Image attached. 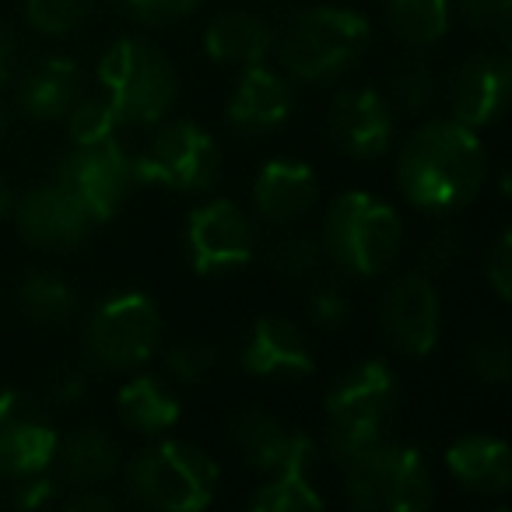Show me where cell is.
Segmentation results:
<instances>
[{
    "label": "cell",
    "mask_w": 512,
    "mask_h": 512,
    "mask_svg": "<svg viewBox=\"0 0 512 512\" xmlns=\"http://www.w3.org/2000/svg\"><path fill=\"white\" fill-rule=\"evenodd\" d=\"M8 207H11V190H8V183L0 179V214L8 211Z\"/></svg>",
    "instance_id": "ee69618b"
},
{
    "label": "cell",
    "mask_w": 512,
    "mask_h": 512,
    "mask_svg": "<svg viewBox=\"0 0 512 512\" xmlns=\"http://www.w3.org/2000/svg\"><path fill=\"white\" fill-rule=\"evenodd\" d=\"M369 46V22L348 8L302 11L281 39V64L302 81H327L348 71Z\"/></svg>",
    "instance_id": "8992f818"
},
{
    "label": "cell",
    "mask_w": 512,
    "mask_h": 512,
    "mask_svg": "<svg viewBox=\"0 0 512 512\" xmlns=\"http://www.w3.org/2000/svg\"><path fill=\"white\" fill-rule=\"evenodd\" d=\"M67 509H113V498H102V495H74V498H64Z\"/></svg>",
    "instance_id": "b9f144b4"
},
{
    "label": "cell",
    "mask_w": 512,
    "mask_h": 512,
    "mask_svg": "<svg viewBox=\"0 0 512 512\" xmlns=\"http://www.w3.org/2000/svg\"><path fill=\"white\" fill-rule=\"evenodd\" d=\"M218 144L207 130L190 120H176L151 137L148 151L130 162L134 179L165 190H207L218 176Z\"/></svg>",
    "instance_id": "ba28073f"
},
{
    "label": "cell",
    "mask_w": 512,
    "mask_h": 512,
    "mask_svg": "<svg viewBox=\"0 0 512 512\" xmlns=\"http://www.w3.org/2000/svg\"><path fill=\"white\" fill-rule=\"evenodd\" d=\"M320 197V183H316V172L302 162H267L256 176L253 200L256 211L271 221H295L309 211Z\"/></svg>",
    "instance_id": "ffe728a7"
},
{
    "label": "cell",
    "mask_w": 512,
    "mask_h": 512,
    "mask_svg": "<svg viewBox=\"0 0 512 512\" xmlns=\"http://www.w3.org/2000/svg\"><path fill=\"white\" fill-rule=\"evenodd\" d=\"M81 390H85V383H81L78 376H67L64 383L57 386V400L60 404H74V400L81 397Z\"/></svg>",
    "instance_id": "7bdbcfd3"
},
{
    "label": "cell",
    "mask_w": 512,
    "mask_h": 512,
    "mask_svg": "<svg viewBox=\"0 0 512 512\" xmlns=\"http://www.w3.org/2000/svg\"><path fill=\"white\" fill-rule=\"evenodd\" d=\"M400 218L390 204L372 193H344L327 214L323 228V249L341 271L372 278L386 271L400 249Z\"/></svg>",
    "instance_id": "7a4b0ae2"
},
{
    "label": "cell",
    "mask_w": 512,
    "mask_h": 512,
    "mask_svg": "<svg viewBox=\"0 0 512 512\" xmlns=\"http://www.w3.org/2000/svg\"><path fill=\"white\" fill-rule=\"evenodd\" d=\"M92 214L78 204L74 193H67L60 183L39 186L36 193L22 200L18 207V228L32 246L43 249H67L81 242L92 228Z\"/></svg>",
    "instance_id": "9a60e30c"
},
{
    "label": "cell",
    "mask_w": 512,
    "mask_h": 512,
    "mask_svg": "<svg viewBox=\"0 0 512 512\" xmlns=\"http://www.w3.org/2000/svg\"><path fill=\"white\" fill-rule=\"evenodd\" d=\"M4 127H8V113L0 109V134H4Z\"/></svg>",
    "instance_id": "f6af8a7d"
},
{
    "label": "cell",
    "mask_w": 512,
    "mask_h": 512,
    "mask_svg": "<svg viewBox=\"0 0 512 512\" xmlns=\"http://www.w3.org/2000/svg\"><path fill=\"white\" fill-rule=\"evenodd\" d=\"M330 137L351 158H379L393 141L390 109L372 88L341 92L330 106Z\"/></svg>",
    "instance_id": "2e32d148"
},
{
    "label": "cell",
    "mask_w": 512,
    "mask_h": 512,
    "mask_svg": "<svg viewBox=\"0 0 512 512\" xmlns=\"http://www.w3.org/2000/svg\"><path fill=\"white\" fill-rule=\"evenodd\" d=\"M242 78L228 102V120L242 130H274L292 113V88L281 74L267 71L264 64L242 67Z\"/></svg>",
    "instance_id": "d6986e66"
},
{
    "label": "cell",
    "mask_w": 512,
    "mask_h": 512,
    "mask_svg": "<svg viewBox=\"0 0 512 512\" xmlns=\"http://www.w3.org/2000/svg\"><path fill=\"white\" fill-rule=\"evenodd\" d=\"M186 249H190V264L197 274H221L246 267L256 253L253 221L232 200H211L190 214Z\"/></svg>",
    "instance_id": "8fae6325"
},
{
    "label": "cell",
    "mask_w": 512,
    "mask_h": 512,
    "mask_svg": "<svg viewBox=\"0 0 512 512\" xmlns=\"http://www.w3.org/2000/svg\"><path fill=\"white\" fill-rule=\"evenodd\" d=\"M116 463H120L116 442L99 428H81L64 442H57L50 467H57V477L71 488H95L113 474Z\"/></svg>",
    "instance_id": "7402d4cb"
},
{
    "label": "cell",
    "mask_w": 512,
    "mask_h": 512,
    "mask_svg": "<svg viewBox=\"0 0 512 512\" xmlns=\"http://www.w3.org/2000/svg\"><path fill=\"white\" fill-rule=\"evenodd\" d=\"M15 71V43L4 29H0V81H8V74Z\"/></svg>",
    "instance_id": "60d3db41"
},
{
    "label": "cell",
    "mask_w": 512,
    "mask_h": 512,
    "mask_svg": "<svg viewBox=\"0 0 512 512\" xmlns=\"http://www.w3.org/2000/svg\"><path fill=\"white\" fill-rule=\"evenodd\" d=\"M348 502L362 512H421L432 505V474L418 449L372 442L369 449L344 460Z\"/></svg>",
    "instance_id": "5b68a950"
},
{
    "label": "cell",
    "mask_w": 512,
    "mask_h": 512,
    "mask_svg": "<svg viewBox=\"0 0 512 512\" xmlns=\"http://www.w3.org/2000/svg\"><path fill=\"white\" fill-rule=\"evenodd\" d=\"M484 274H488V281L498 292V299H509V288H512V239H509V232H502L495 239Z\"/></svg>",
    "instance_id": "d590c367"
},
{
    "label": "cell",
    "mask_w": 512,
    "mask_h": 512,
    "mask_svg": "<svg viewBox=\"0 0 512 512\" xmlns=\"http://www.w3.org/2000/svg\"><path fill=\"white\" fill-rule=\"evenodd\" d=\"M460 253H463L460 235H456L453 228H442V232H435L432 239H428L425 264L432 267V271H446V267H453L456 260H460Z\"/></svg>",
    "instance_id": "f35d334b"
},
{
    "label": "cell",
    "mask_w": 512,
    "mask_h": 512,
    "mask_svg": "<svg viewBox=\"0 0 512 512\" xmlns=\"http://www.w3.org/2000/svg\"><path fill=\"white\" fill-rule=\"evenodd\" d=\"M446 467L456 481L474 495H502L512 481V460L505 442L488 435H467L453 442L446 453Z\"/></svg>",
    "instance_id": "44dd1931"
},
{
    "label": "cell",
    "mask_w": 512,
    "mask_h": 512,
    "mask_svg": "<svg viewBox=\"0 0 512 512\" xmlns=\"http://www.w3.org/2000/svg\"><path fill=\"white\" fill-rule=\"evenodd\" d=\"M71 141L74 144H95V141H106V137L116 134V116L113 109L106 106V99H88L71 106Z\"/></svg>",
    "instance_id": "4dcf8cb0"
},
{
    "label": "cell",
    "mask_w": 512,
    "mask_h": 512,
    "mask_svg": "<svg viewBox=\"0 0 512 512\" xmlns=\"http://www.w3.org/2000/svg\"><path fill=\"white\" fill-rule=\"evenodd\" d=\"M323 498L309 484L306 467H285L274 470L271 481L253 495V509L264 512H299V509H320Z\"/></svg>",
    "instance_id": "4316f807"
},
{
    "label": "cell",
    "mask_w": 512,
    "mask_h": 512,
    "mask_svg": "<svg viewBox=\"0 0 512 512\" xmlns=\"http://www.w3.org/2000/svg\"><path fill=\"white\" fill-rule=\"evenodd\" d=\"M397 404V379L383 362H358L327 397V442L337 460H351L383 439Z\"/></svg>",
    "instance_id": "277c9868"
},
{
    "label": "cell",
    "mask_w": 512,
    "mask_h": 512,
    "mask_svg": "<svg viewBox=\"0 0 512 512\" xmlns=\"http://www.w3.org/2000/svg\"><path fill=\"white\" fill-rule=\"evenodd\" d=\"M320 260H323V246L309 235H288V239L278 242V249L271 253V264L274 271H281L285 278H313L320 271Z\"/></svg>",
    "instance_id": "f546056e"
},
{
    "label": "cell",
    "mask_w": 512,
    "mask_h": 512,
    "mask_svg": "<svg viewBox=\"0 0 512 512\" xmlns=\"http://www.w3.org/2000/svg\"><path fill=\"white\" fill-rule=\"evenodd\" d=\"M92 0H25V18L46 36H64L85 22Z\"/></svg>",
    "instance_id": "f1b7e54d"
},
{
    "label": "cell",
    "mask_w": 512,
    "mask_h": 512,
    "mask_svg": "<svg viewBox=\"0 0 512 512\" xmlns=\"http://www.w3.org/2000/svg\"><path fill=\"white\" fill-rule=\"evenodd\" d=\"M214 348L200 341H183L169 351V372L183 383H200L214 372Z\"/></svg>",
    "instance_id": "d6a6232c"
},
{
    "label": "cell",
    "mask_w": 512,
    "mask_h": 512,
    "mask_svg": "<svg viewBox=\"0 0 512 512\" xmlns=\"http://www.w3.org/2000/svg\"><path fill=\"white\" fill-rule=\"evenodd\" d=\"M470 369H474L484 383H505V379H509V369H512L505 337L502 334L477 337L474 348H470Z\"/></svg>",
    "instance_id": "1f68e13d"
},
{
    "label": "cell",
    "mask_w": 512,
    "mask_h": 512,
    "mask_svg": "<svg viewBox=\"0 0 512 512\" xmlns=\"http://www.w3.org/2000/svg\"><path fill=\"white\" fill-rule=\"evenodd\" d=\"M81 92V74L74 67V60L67 57H50L22 81L18 102L32 120H60L71 113V106L78 102Z\"/></svg>",
    "instance_id": "603a6c76"
},
{
    "label": "cell",
    "mask_w": 512,
    "mask_h": 512,
    "mask_svg": "<svg viewBox=\"0 0 512 512\" xmlns=\"http://www.w3.org/2000/svg\"><path fill=\"white\" fill-rule=\"evenodd\" d=\"M390 22L407 43H439L449 29V0H390Z\"/></svg>",
    "instance_id": "484cf974"
},
{
    "label": "cell",
    "mask_w": 512,
    "mask_h": 512,
    "mask_svg": "<svg viewBox=\"0 0 512 512\" xmlns=\"http://www.w3.org/2000/svg\"><path fill=\"white\" fill-rule=\"evenodd\" d=\"M204 43L211 60H218V64L253 67L264 64V57L271 53V29L256 15L228 11V15L214 18Z\"/></svg>",
    "instance_id": "cb8c5ba5"
},
{
    "label": "cell",
    "mask_w": 512,
    "mask_h": 512,
    "mask_svg": "<svg viewBox=\"0 0 512 512\" xmlns=\"http://www.w3.org/2000/svg\"><path fill=\"white\" fill-rule=\"evenodd\" d=\"M439 295L425 274H404L383 299V330L404 355H428L439 344Z\"/></svg>",
    "instance_id": "4fadbf2b"
},
{
    "label": "cell",
    "mask_w": 512,
    "mask_h": 512,
    "mask_svg": "<svg viewBox=\"0 0 512 512\" xmlns=\"http://www.w3.org/2000/svg\"><path fill=\"white\" fill-rule=\"evenodd\" d=\"M67 193L78 197V204L92 214V221H106L120 211L123 197H127L130 183H134V169L130 158L120 151L113 137L95 144H78L64 162L57 165V179Z\"/></svg>",
    "instance_id": "30bf717a"
},
{
    "label": "cell",
    "mask_w": 512,
    "mask_h": 512,
    "mask_svg": "<svg viewBox=\"0 0 512 512\" xmlns=\"http://www.w3.org/2000/svg\"><path fill=\"white\" fill-rule=\"evenodd\" d=\"M53 491H57V484L50 481V477H25V484H18V495L15 502L22 505V509H39V505H46L53 498Z\"/></svg>",
    "instance_id": "ab89813d"
},
{
    "label": "cell",
    "mask_w": 512,
    "mask_h": 512,
    "mask_svg": "<svg viewBox=\"0 0 512 512\" xmlns=\"http://www.w3.org/2000/svg\"><path fill=\"white\" fill-rule=\"evenodd\" d=\"M242 369L253 376H309L313 355L295 323L264 316L249 330V341L242 348Z\"/></svg>",
    "instance_id": "ac0fdd59"
},
{
    "label": "cell",
    "mask_w": 512,
    "mask_h": 512,
    "mask_svg": "<svg viewBox=\"0 0 512 512\" xmlns=\"http://www.w3.org/2000/svg\"><path fill=\"white\" fill-rule=\"evenodd\" d=\"M481 141L463 123H428L407 141L397 165L404 197L421 211H453L474 200L484 183Z\"/></svg>",
    "instance_id": "6da1fadb"
},
{
    "label": "cell",
    "mask_w": 512,
    "mask_h": 512,
    "mask_svg": "<svg viewBox=\"0 0 512 512\" xmlns=\"http://www.w3.org/2000/svg\"><path fill=\"white\" fill-rule=\"evenodd\" d=\"M393 95H397L400 106L411 109V113L425 109L428 102L435 99L432 71H428V67H421V64H407L404 71H397V78H393Z\"/></svg>",
    "instance_id": "836d02e7"
},
{
    "label": "cell",
    "mask_w": 512,
    "mask_h": 512,
    "mask_svg": "<svg viewBox=\"0 0 512 512\" xmlns=\"http://www.w3.org/2000/svg\"><path fill=\"white\" fill-rule=\"evenodd\" d=\"M57 442V432L29 397L15 390H0V474H43V470H50Z\"/></svg>",
    "instance_id": "7c38bea8"
},
{
    "label": "cell",
    "mask_w": 512,
    "mask_h": 512,
    "mask_svg": "<svg viewBox=\"0 0 512 512\" xmlns=\"http://www.w3.org/2000/svg\"><path fill=\"white\" fill-rule=\"evenodd\" d=\"M235 449L242 453V460L256 470H285V467H313L316 463V446L309 435L288 432L274 414L267 411H242L228 425Z\"/></svg>",
    "instance_id": "5bb4252c"
},
{
    "label": "cell",
    "mask_w": 512,
    "mask_h": 512,
    "mask_svg": "<svg viewBox=\"0 0 512 512\" xmlns=\"http://www.w3.org/2000/svg\"><path fill=\"white\" fill-rule=\"evenodd\" d=\"M509 85L512 71L505 57H491V53L470 57L453 78L456 123H463L470 130L491 123L505 109V102H509Z\"/></svg>",
    "instance_id": "e0dca14e"
},
{
    "label": "cell",
    "mask_w": 512,
    "mask_h": 512,
    "mask_svg": "<svg viewBox=\"0 0 512 512\" xmlns=\"http://www.w3.org/2000/svg\"><path fill=\"white\" fill-rule=\"evenodd\" d=\"M218 463L211 453L190 442H162L148 449L130 467V491L148 509L197 512L211 505L218 491Z\"/></svg>",
    "instance_id": "52a82bcc"
},
{
    "label": "cell",
    "mask_w": 512,
    "mask_h": 512,
    "mask_svg": "<svg viewBox=\"0 0 512 512\" xmlns=\"http://www.w3.org/2000/svg\"><path fill=\"white\" fill-rule=\"evenodd\" d=\"M99 81L116 123H158L176 102V74L169 60L141 39H120L102 53Z\"/></svg>",
    "instance_id": "3957f363"
},
{
    "label": "cell",
    "mask_w": 512,
    "mask_h": 512,
    "mask_svg": "<svg viewBox=\"0 0 512 512\" xmlns=\"http://www.w3.org/2000/svg\"><path fill=\"white\" fill-rule=\"evenodd\" d=\"M463 15L477 29H505L512 15V0H463Z\"/></svg>",
    "instance_id": "8d00e7d4"
},
{
    "label": "cell",
    "mask_w": 512,
    "mask_h": 512,
    "mask_svg": "<svg viewBox=\"0 0 512 512\" xmlns=\"http://www.w3.org/2000/svg\"><path fill=\"white\" fill-rule=\"evenodd\" d=\"M158 337H162V316L158 306L141 292L116 295L102 302L88 320V355L102 369H137L151 358Z\"/></svg>",
    "instance_id": "9c48e42d"
},
{
    "label": "cell",
    "mask_w": 512,
    "mask_h": 512,
    "mask_svg": "<svg viewBox=\"0 0 512 512\" xmlns=\"http://www.w3.org/2000/svg\"><path fill=\"white\" fill-rule=\"evenodd\" d=\"M127 4L144 22H172V18L190 15L200 0H127Z\"/></svg>",
    "instance_id": "74e56055"
},
{
    "label": "cell",
    "mask_w": 512,
    "mask_h": 512,
    "mask_svg": "<svg viewBox=\"0 0 512 512\" xmlns=\"http://www.w3.org/2000/svg\"><path fill=\"white\" fill-rule=\"evenodd\" d=\"M309 316H313L316 327L323 330H341L344 323L351 320V302L341 288L334 285H323V288H313L309 295Z\"/></svg>",
    "instance_id": "e575fe53"
},
{
    "label": "cell",
    "mask_w": 512,
    "mask_h": 512,
    "mask_svg": "<svg viewBox=\"0 0 512 512\" xmlns=\"http://www.w3.org/2000/svg\"><path fill=\"white\" fill-rule=\"evenodd\" d=\"M18 299H22L25 316H32L36 323H64L74 313V292L67 288V281L53 278V274L25 278Z\"/></svg>",
    "instance_id": "83f0119b"
},
{
    "label": "cell",
    "mask_w": 512,
    "mask_h": 512,
    "mask_svg": "<svg viewBox=\"0 0 512 512\" xmlns=\"http://www.w3.org/2000/svg\"><path fill=\"white\" fill-rule=\"evenodd\" d=\"M116 407H120V418L137 432H165V428L179 421L176 397L158 379L148 376L130 379L120 390V397H116Z\"/></svg>",
    "instance_id": "d4e9b609"
}]
</instances>
